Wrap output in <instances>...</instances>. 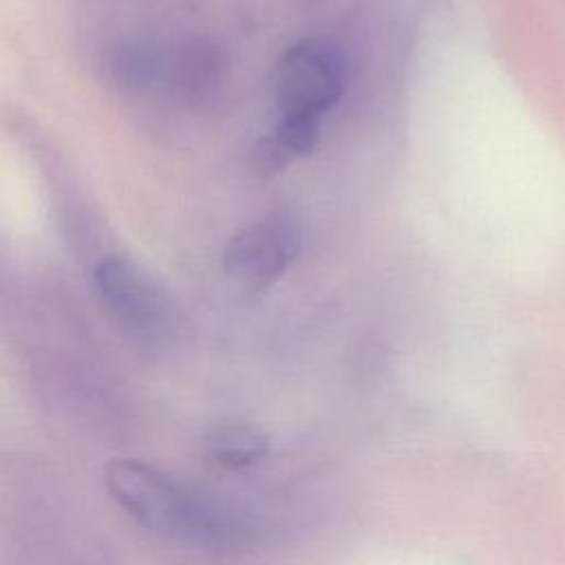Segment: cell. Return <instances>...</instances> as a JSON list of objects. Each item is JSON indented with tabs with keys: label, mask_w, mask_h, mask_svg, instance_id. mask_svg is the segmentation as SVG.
<instances>
[{
	"label": "cell",
	"mask_w": 565,
	"mask_h": 565,
	"mask_svg": "<svg viewBox=\"0 0 565 565\" xmlns=\"http://www.w3.org/2000/svg\"><path fill=\"white\" fill-rule=\"evenodd\" d=\"M163 66L166 49L139 38L110 40L99 53L102 79L124 97L163 90Z\"/></svg>",
	"instance_id": "cell-6"
},
{
	"label": "cell",
	"mask_w": 565,
	"mask_h": 565,
	"mask_svg": "<svg viewBox=\"0 0 565 565\" xmlns=\"http://www.w3.org/2000/svg\"><path fill=\"white\" fill-rule=\"evenodd\" d=\"M227 73L230 57L210 38H188L166 49L163 90L190 106L212 102L221 93Z\"/></svg>",
	"instance_id": "cell-5"
},
{
	"label": "cell",
	"mask_w": 565,
	"mask_h": 565,
	"mask_svg": "<svg viewBox=\"0 0 565 565\" xmlns=\"http://www.w3.org/2000/svg\"><path fill=\"white\" fill-rule=\"evenodd\" d=\"M274 97L282 113L324 115L342 95L344 62L324 38L296 42L274 68Z\"/></svg>",
	"instance_id": "cell-3"
},
{
	"label": "cell",
	"mask_w": 565,
	"mask_h": 565,
	"mask_svg": "<svg viewBox=\"0 0 565 565\" xmlns=\"http://www.w3.org/2000/svg\"><path fill=\"white\" fill-rule=\"evenodd\" d=\"M201 448L205 459L214 466L238 470L260 461L269 450V441L258 426L238 419H225L205 430Z\"/></svg>",
	"instance_id": "cell-7"
},
{
	"label": "cell",
	"mask_w": 565,
	"mask_h": 565,
	"mask_svg": "<svg viewBox=\"0 0 565 565\" xmlns=\"http://www.w3.org/2000/svg\"><path fill=\"white\" fill-rule=\"evenodd\" d=\"M106 488L135 523L161 536L205 545H236L249 541L254 532V525L236 510L181 486L143 461H110Z\"/></svg>",
	"instance_id": "cell-1"
},
{
	"label": "cell",
	"mask_w": 565,
	"mask_h": 565,
	"mask_svg": "<svg viewBox=\"0 0 565 565\" xmlns=\"http://www.w3.org/2000/svg\"><path fill=\"white\" fill-rule=\"evenodd\" d=\"M99 302L117 327L137 344L159 349L177 331V305L168 291L137 263L104 256L93 269Z\"/></svg>",
	"instance_id": "cell-2"
},
{
	"label": "cell",
	"mask_w": 565,
	"mask_h": 565,
	"mask_svg": "<svg viewBox=\"0 0 565 565\" xmlns=\"http://www.w3.org/2000/svg\"><path fill=\"white\" fill-rule=\"evenodd\" d=\"M291 161H294L291 154L280 146V141L274 135L260 137L249 152V168L254 177H260V179H269L282 172Z\"/></svg>",
	"instance_id": "cell-9"
},
{
	"label": "cell",
	"mask_w": 565,
	"mask_h": 565,
	"mask_svg": "<svg viewBox=\"0 0 565 565\" xmlns=\"http://www.w3.org/2000/svg\"><path fill=\"white\" fill-rule=\"evenodd\" d=\"M300 245L302 234L296 216L289 210H276L227 241L223 269L249 289H265L287 271Z\"/></svg>",
	"instance_id": "cell-4"
},
{
	"label": "cell",
	"mask_w": 565,
	"mask_h": 565,
	"mask_svg": "<svg viewBox=\"0 0 565 565\" xmlns=\"http://www.w3.org/2000/svg\"><path fill=\"white\" fill-rule=\"evenodd\" d=\"M320 115L309 113H282L276 130L271 132L291 159L307 157L320 139Z\"/></svg>",
	"instance_id": "cell-8"
}]
</instances>
